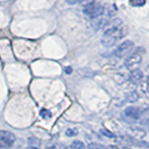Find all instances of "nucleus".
Instances as JSON below:
<instances>
[{"instance_id":"7","label":"nucleus","mask_w":149,"mask_h":149,"mask_svg":"<svg viewBox=\"0 0 149 149\" xmlns=\"http://www.w3.org/2000/svg\"><path fill=\"white\" fill-rule=\"evenodd\" d=\"M0 138H2L4 141H6L11 146H13V143L16 140L15 135L10 132H7V130H0Z\"/></svg>"},{"instance_id":"4","label":"nucleus","mask_w":149,"mask_h":149,"mask_svg":"<svg viewBox=\"0 0 149 149\" xmlns=\"http://www.w3.org/2000/svg\"><path fill=\"white\" fill-rule=\"evenodd\" d=\"M142 60H143V57L141 54L139 52H134L132 54H130L129 57L126 59L125 66L129 70H130V71H133V70L137 69V67L141 64Z\"/></svg>"},{"instance_id":"18","label":"nucleus","mask_w":149,"mask_h":149,"mask_svg":"<svg viewBox=\"0 0 149 149\" xmlns=\"http://www.w3.org/2000/svg\"><path fill=\"white\" fill-rule=\"evenodd\" d=\"M85 0H66V2L70 5H74V4H77V3H81Z\"/></svg>"},{"instance_id":"3","label":"nucleus","mask_w":149,"mask_h":149,"mask_svg":"<svg viewBox=\"0 0 149 149\" xmlns=\"http://www.w3.org/2000/svg\"><path fill=\"white\" fill-rule=\"evenodd\" d=\"M134 47V44L132 41L126 40L123 43H121L118 48L114 51V55L116 56L118 58H123L125 56H127L130 51L132 50Z\"/></svg>"},{"instance_id":"1","label":"nucleus","mask_w":149,"mask_h":149,"mask_svg":"<svg viewBox=\"0 0 149 149\" xmlns=\"http://www.w3.org/2000/svg\"><path fill=\"white\" fill-rule=\"evenodd\" d=\"M124 36L122 29V22L120 20H115L111 23V25L104 31L102 36L101 43L104 47L109 48L114 46L120 38Z\"/></svg>"},{"instance_id":"22","label":"nucleus","mask_w":149,"mask_h":149,"mask_svg":"<svg viewBox=\"0 0 149 149\" xmlns=\"http://www.w3.org/2000/svg\"><path fill=\"white\" fill-rule=\"evenodd\" d=\"M123 149H130V148H128V147H124Z\"/></svg>"},{"instance_id":"5","label":"nucleus","mask_w":149,"mask_h":149,"mask_svg":"<svg viewBox=\"0 0 149 149\" xmlns=\"http://www.w3.org/2000/svg\"><path fill=\"white\" fill-rule=\"evenodd\" d=\"M142 112L141 109L138 107L134 106H129L124 110V116L126 118H129L130 120H132V122L136 120H139L142 116Z\"/></svg>"},{"instance_id":"15","label":"nucleus","mask_w":149,"mask_h":149,"mask_svg":"<svg viewBox=\"0 0 149 149\" xmlns=\"http://www.w3.org/2000/svg\"><path fill=\"white\" fill-rule=\"evenodd\" d=\"M10 146H12L11 144H9L6 141H4L2 138H0V148H8Z\"/></svg>"},{"instance_id":"12","label":"nucleus","mask_w":149,"mask_h":149,"mask_svg":"<svg viewBox=\"0 0 149 149\" xmlns=\"http://www.w3.org/2000/svg\"><path fill=\"white\" fill-rule=\"evenodd\" d=\"M65 134H66V136H68V137H74V136H77L78 134V130L76 128H70V129L66 130Z\"/></svg>"},{"instance_id":"23","label":"nucleus","mask_w":149,"mask_h":149,"mask_svg":"<svg viewBox=\"0 0 149 149\" xmlns=\"http://www.w3.org/2000/svg\"><path fill=\"white\" fill-rule=\"evenodd\" d=\"M66 149H72V148H71V147H70V146H69V148H66Z\"/></svg>"},{"instance_id":"10","label":"nucleus","mask_w":149,"mask_h":149,"mask_svg":"<svg viewBox=\"0 0 149 149\" xmlns=\"http://www.w3.org/2000/svg\"><path fill=\"white\" fill-rule=\"evenodd\" d=\"M70 147L72 149H85V144L81 141H74Z\"/></svg>"},{"instance_id":"20","label":"nucleus","mask_w":149,"mask_h":149,"mask_svg":"<svg viewBox=\"0 0 149 149\" xmlns=\"http://www.w3.org/2000/svg\"><path fill=\"white\" fill-rule=\"evenodd\" d=\"M105 149H120V148L116 146H108L105 147Z\"/></svg>"},{"instance_id":"6","label":"nucleus","mask_w":149,"mask_h":149,"mask_svg":"<svg viewBox=\"0 0 149 149\" xmlns=\"http://www.w3.org/2000/svg\"><path fill=\"white\" fill-rule=\"evenodd\" d=\"M143 77V73L140 69H135L130 72L129 76V80L132 84H138Z\"/></svg>"},{"instance_id":"19","label":"nucleus","mask_w":149,"mask_h":149,"mask_svg":"<svg viewBox=\"0 0 149 149\" xmlns=\"http://www.w3.org/2000/svg\"><path fill=\"white\" fill-rule=\"evenodd\" d=\"M64 71H65V73H66L67 74H72V72H73V69H72V67L67 66V67H65Z\"/></svg>"},{"instance_id":"8","label":"nucleus","mask_w":149,"mask_h":149,"mask_svg":"<svg viewBox=\"0 0 149 149\" xmlns=\"http://www.w3.org/2000/svg\"><path fill=\"white\" fill-rule=\"evenodd\" d=\"M125 99H126V102H132V104H133V102H137L138 99H139V95L138 93L136 91H129L125 94Z\"/></svg>"},{"instance_id":"11","label":"nucleus","mask_w":149,"mask_h":149,"mask_svg":"<svg viewBox=\"0 0 149 149\" xmlns=\"http://www.w3.org/2000/svg\"><path fill=\"white\" fill-rule=\"evenodd\" d=\"M100 132L104 135V136H105V137H107V138H111V139H113V138H116V135L112 132H110L109 130H107V129H104V128H102V129H101L100 130Z\"/></svg>"},{"instance_id":"2","label":"nucleus","mask_w":149,"mask_h":149,"mask_svg":"<svg viewBox=\"0 0 149 149\" xmlns=\"http://www.w3.org/2000/svg\"><path fill=\"white\" fill-rule=\"evenodd\" d=\"M104 8L101 4L97 3L95 1L87 3L83 8V12L85 15L90 17L91 20H96L104 15Z\"/></svg>"},{"instance_id":"13","label":"nucleus","mask_w":149,"mask_h":149,"mask_svg":"<svg viewBox=\"0 0 149 149\" xmlns=\"http://www.w3.org/2000/svg\"><path fill=\"white\" fill-rule=\"evenodd\" d=\"M130 3L133 7H142L146 4V0H130Z\"/></svg>"},{"instance_id":"21","label":"nucleus","mask_w":149,"mask_h":149,"mask_svg":"<svg viewBox=\"0 0 149 149\" xmlns=\"http://www.w3.org/2000/svg\"><path fill=\"white\" fill-rule=\"evenodd\" d=\"M27 149H39V148H37V147H34V146H31V147L27 148Z\"/></svg>"},{"instance_id":"14","label":"nucleus","mask_w":149,"mask_h":149,"mask_svg":"<svg viewBox=\"0 0 149 149\" xmlns=\"http://www.w3.org/2000/svg\"><path fill=\"white\" fill-rule=\"evenodd\" d=\"M40 116H42L43 118H45V119H49V118H51V112L49 111V110H47V109H42L41 111H40Z\"/></svg>"},{"instance_id":"16","label":"nucleus","mask_w":149,"mask_h":149,"mask_svg":"<svg viewBox=\"0 0 149 149\" xmlns=\"http://www.w3.org/2000/svg\"><path fill=\"white\" fill-rule=\"evenodd\" d=\"M88 149H102V146H100V144H98L96 143H91L88 146Z\"/></svg>"},{"instance_id":"9","label":"nucleus","mask_w":149,"mask_h":149,"mask_svg":"<svg viewBox=\"0 0 149 149\" xmlns=\"http://www.w3.org/2000/svg\"><path fill=\"white\" fill-rule=\"evenodd\" d=\"M130 130H132L133 136L138 140L143 138L146 135V130H143V129H140V128H130Z\"/></svg>"},{"instance_id":"17","label":"nucleus","mask_w":149,"mask_h":149,"mask_svg":"<svg viewBox=\"0 0 149 149\" xmlns=\"http://www.w3.org/2000/svg\"><path fill=\"white\" fill-rule=\"evenodd\" d=\"M46 149H66L63 146H61V144H54V146H49V147H47Z\"/></svg>"}]
</instances>
